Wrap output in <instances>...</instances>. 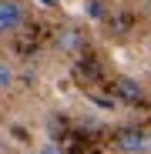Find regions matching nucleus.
Listing matches in <instances>:
<instances>
[{
	"label": "nucleus",
	"instance_id": "4",
	"mask_svg": "<svg viewBox=\"0 0 151 154\" xmlns=\"http://www.w3.org/2000/svg\"><path fill=\"white\" fill-rule=\"evenodd\" d=\"M57 47L64 50V54H77V50L84 47V34H81L77 27H64V30L57 34Z\"/></svg>",
	"mask_w": 151,
	"mask_h": 154
},
{
	"label": "nucleus",
	"instance_id": "1",
	"mask_svg": "<svg viewBox=\"0 0 151 154\" xmlns=\"http://www.w3.org/2000/svg\"><path fill=\"white\" fill-rule=\"evenodd\" d=\"M27 23V7L20 0H0V37L17 34Z\"/></svg>",
	"mask_w": 151,
	"mask_h": 154
},
{
	"label": "nucleus",
	"instance_id": "5",
	"mask_svg": "<svg viewBox=\"0 0 151 154\" xmlns=\"http://www.w3.org/2000/svg\"><path fill=\"white\" fill-rule=\"evenodd\" d=\"M14 84H17V70H14V64H10V60H0V94L10 91Z\"/></svg>",
	"mask_w": 151,
	"mask_h": 154
},
{
	"label": "nucleus",
	"instance_id": "3",
	"mask_svg": "<svg viewBox=\"0 0 151 154\" xmlns=\"http://www.w3.org/2000/svg\"><path fill=\"white\" fill-rule=\"evenodd\" d=\"M114 91H118L121 100H128V104H144V87L138 81H131V77H121L114 84Z\"/></svg>",
	"mask_w": 151,
	"mask_h": 154
},
{
	"label": "nucleus",
	"instance_id": "6",
	"mask_svg": "<svg viewBox=\"0 0 151 154\" xmlns=\"http://www.w3.org/2000/svg\"><path fill=\"white\" fill-rule=\"evenodd\" d=\"M87 14L94 20H101V17H104V4H101V0H87Z\"/></svg>",
	"mask_w": 151,
	"mask_h": 154
},
{
	"label": "nucleus",
	"instance_id": "2",
	"mask_svg": "<svg viewBox=\"0 0 151 154\" xmlns=\"http://www.w3.org/2000/svg\"><path fill=\"white\" fill-rule=\"evenodd\" d=\"M114 144H118V151H124V154H148V151H151V134L141 131V127H124V131H118Z\"/></svg>",
	"mask_w": 151,
	"mask_h": 154
},
{
	"label": "nucleus",
	"instance_id": "7",
	"mask_svg": "<svg viewBox=\"0 0 151 154\" xmlns=\"http://www.w3.org/2000/svg\"><path fill=\"white\" fill-rule=\"evenodd\" d=\"M37 154H64V151H61L54 141H47V144H40V151H37Z\"/></svg>",
	"mask_w": 151,
	"mask_h": 154
},
{
	"label": "nucleus",
	"instance_id": "8",
	"mask_svg": "<svg viewBox=\"0 0 151 154\" xmlns=\"http://www.w3.org/2000/svg\"><path fill=\"white\" fill-rule=\"evenodd\" d=\"M40 4H44V7H54V0H40Z\"/></svg>",
	"mask_w": 151,
	"mask_h": 154
}]
</instances>
